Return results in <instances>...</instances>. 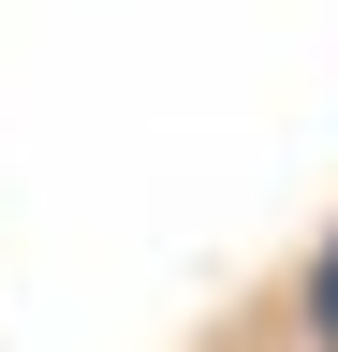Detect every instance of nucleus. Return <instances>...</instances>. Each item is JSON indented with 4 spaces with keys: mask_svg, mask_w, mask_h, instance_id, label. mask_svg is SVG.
Instances as JSON below:
<instances>
[{
    "mask_svg": "<svg viewBox=\"0 0 338 352\" xmlns=\"http://www.w3.org/2000/svg\"><path fill=\"white\" fill-rule=\"evenodd\" d=\"M309 323H324V352H338V235H324V264H309Z\"/></svg>",
    "mask_w": 338,
    "mask_h": 352,
    "instance_id": "1",
    "label": "nucleus"
}]
</instances>
